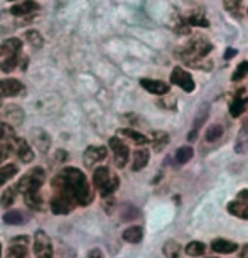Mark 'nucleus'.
<instances>
[{
  "label": "nucleus",
  "mask_w": 248,
  "mask_h": 258,
  "mask_svg": "<svg viewBox=\"0 0 248 258\" xmlns=\"http://www.w3.org/2000/svg\"><path fill=\"white\" fill-rule=\"evenodd\" d=\"M186 253L189 256H201L206 253V245L201 241H191L186 246Z\"/></svg>",
  "instance_id": "nucleus-29"
},
{
  "label": "nucleus",
  "mask_w": 248,
  "mask_h": 258,
  "mask_svg": "<svg viewBox=\"0 0 248 258\" xmlns=\"http://www.w3.org/2000/svg\"><path fill=\"white\" fill-rule=\"evenodd\" d=\"M189 26H199V27H208V21L201 16H189L186 21Z\"/></svg>",
  "instance_id": "nucleus-39"
},
{
  "label": "nucleus",
  "mask_w": 248,
  "mask_h": 258,
  "mask_svg": "<svg viewBox=\"0 0 248 258\" xmlns=\"http://www.w3.org/2000/svg\"><path fill=\"white\" fill-rule=\"evenodd\" d=\"M149 159H150V154L149 150L145 149H139L134 152V162H132V169L134 170H142L145 165L149 164Z\"/></svg>",
  "instance_id": "nucleus-21"
},
{
  "label": "nucleus",
  "mask_w": 248,
  "mask_h": 258,
  "mask_svg": "<svg viewBox=\"0 0 248 258\" xmlns=\"http://www.w3.org/2000/svg\"><path fill=\"white\" fill-rule=\"evenodd\" d=\"M120 134L123 135V137L130 139L134 144H137V145H145V144H149V139L145 137L144 134L137 132V130H132V128H123V130H120Z\"/></svg>",
  "instance_id": "nucleus-26"
},
{
  "label": "nucleus",
  "mask_w": 248,
  "mask_h": 258,
  "mask_svg": "<svg viewBox=\"0 0 248 258\" xmlns=\"http://www.w3.org/2000/svg\"><path fill=\"white\" fill-rule=\"evenodd\" d=\"M12 150L17 154V157L21 159V162L24 164H29L34 160V152L31 149V145H29V142H26L24 139H17L14 140V145H12Z\"/></svg>",
  "instance_id": "nucleus-12"
},
{
  "label": "nucleus",
  "mask_w": 248,
  "mask_h": 258,
  "mask_svg": "<svg viewBox=\"0 0 248 258\" xmlns=\"http://www.w3.org/2000/svg\"><path fill=\"white\" fill-rule=\"evenodd\" d=\"M211 250L216 253H221V255H228V253H233L238 250V245L235 241H228V240H215L211 243Z\"/></svg>",
  "instance_id": "nucleus-19"
},
{
  "label": "nucleus",
  "mask_w": 248,
  "mask_h": 258,
  "mask_svg": "<svg viewBox=\"0 0 248 258\" xmlns=\"http://www.w3.org/2000/svg\"><path fill=\"white\" fill-rule=\"evenodd\" d=\"M12 152V149H9V147H2V145H0V164L4 162V160H6L7 157H9V154Z\"/></svg>",
  "instance_id": "nucleus-41"
},
{
  "label": "nucleus",
  "mask_w": 248,
  "mask_h": 258,
  "mask_svg": "<svg viewBox=\"0 0 248 258\" xmlns=\"http://www.w3.org/2000/svg\"><path fill=\"white\" fill-rule=\"evenodd\" d=\"M110 149L113 150V155H115V165L118 169L125 167L129 162V157H130V150H129V145L120 140L118 137H111L110 139Z\"/></svg>",
  "instance_id": "nucleus-8"
},
{
  "label": "nucleus",
  "mask_w": 248,
  "mask_h": 258,
  "mask_svg": "<svg viewBox=\"0 0 248 258\" xmlns=\"http://www.w3.org/2000/svg\"><path fill=\"white\" fill-rule=\"evenodd\" d=\"M4 221H6L7 225H24V221H26V216H24L22 211L11 209V211H7L6 214H4Z\"/></svg>",
  "instance_id": "nucleus-28"
},
{
  "label": "nucleus",
  "mask_w": 248,
  "mask_h": 258,
  "mask_svg": "<svg viewBox=\"0 0 248 258\" xmlns=\"http://www.w3.org/2000/svg\"><path fill=\"white\" fill-rule=\"evenodd\" d=\"M7 258H29V251L26 248V243H24V245H12L11 250H9Z\"/></svg>",
  "instance_id": "nucleus-35"
},
{
  "label": "nucleus",
  "mask_w": 248,
  "mask_h": 258,
  "mask_svg": "<svg viewBox=\"0 0 248 258\" xmlns=\"http://www.w3.org/2000/svg\"><path fill=\"white\" fill-rule=\"evenodd\" d=\"M31 135H32V140H34V144H36V147L41 150V152H47V149H49V145H51L49 135L42 128H34Z\"/></svg>",
  "instance_id": "nucleus-16"
},
{
  "label": "nucleus",
  "mask_w": 248,
  "mask_h": 258,
  "mask_svg": "<svg viewBox=\"0 0 248 258\" xmlns=\"http://www.w3.org/2000/svg\"><path fill=\"white\" fill-rule=\"evenodd\" d=\"M21 49H22V42L21 39L17 37H11L7 41H4L2 44V51H4V56H19L21 54Z\"/></svg>",
  "instance_id": "nucleus-17"
},
{
  "label": "nucleus",
  "mask_w": 248,
  "mask_h": 258,
  "mask_svg": "<svg viewBox=\"0 0 248 258\" xmlns=\"http://www.w3.org/2000/svg\"><path fill=\"white\" fill-rule=\"evenodd\" d=\"M150 142H152L155 150H160V149L165 147V145L169 144V135L164 134V132H154L152 134V140H150Z\"/></svg>",
  "instance_id": "nucleus-32"
},
{
  "label": "nucleus",
  "mask_w": 248,
  "mask_h": 258,
  "mask_svg": "<svg viewBox=\"0 0 248 258\" xmlns=\"http://www.w3.org/2000/svg\"><path fill=\"white\" fill-rule=\"evenodd\" d=\"M14 140H16V132H14V125H11V123H4V121H0V145H2V147L12 149Z\"/></svg>",
  "instance_id": "nucleus-14"
},
{
  "label": "nucleus",
  "mask_w": 248,
  "mask_h": 258,
  "mask_svg": "<svg viewBox=\"0 0 248 258\" xmlns=\"http://www.w3.org/2000/svg\"><path fill=\"white\" fill-rule=\"evenodd\" d=\"M171 81L176 86H179V88H182L186 93H191V91H194V88H196L193 76L189 75L186 70H182V68H174V71L171 75Z\"/></svg>",
  "instance_id": "nucleus-9"
},
{
  "label": "nucleus",
  "mask_w": 248,
  "mask_h": 258,
  "mask_svg": "<svg viewBox=\"0 0 248 258\" xmlns=\"http://www.w3.org/2000/svg\"><path fill=\"white\" fill-rule=\"evenodd\" d=\"M75 206H78L75 199H71L68 194L61 191H52L51 198V211L54 214H68L71 213Z\"/></svg>",
  "instance_id": "nucleus-5"
},
{
  "label": "nucleus",
  "mask_w": 248,
  "mask_h": 258,
  "mask_svg": "<svg viewBox=\"0 0 248 258\" xmlns=\"http://www.w3.org/2000/svg\"><path fill=\"white\" fill-rule=\"evenodd\" d=\"M24 199H26V204L29 208L39 209V211H44V199H42L41 192H39V191L24 194Z\"/></svg>",
  "instance_id": "nucleus-22"
},
{
  "label": "nucleus",
  "mask_w": 248,
  "mask_h": 258,
  "mask_svg": "<svg viewBox=\"0 0 248 258\" xmlns=\"http://www.w3.org/2000/svg\"><path fill=\"white\" fill-rule=\"evenodd\" d=\"M248 75V62L245 61V62H241L240 66L236 68V71H235V75H233V78L231 80L233 81H240V80H243Z\"/></svg>",
  "instance_id": "nucleus-38"
},
{
  "label": "nucleus",
  "mask_w": 248,
  "mask_h": 258,
  "mask_svg": "<svg viewBox=\"0 0 248 258\" xmlns=\"http://www.w3.org/2000/svg\"><path fill=\"white\" fill-rule=\"evenodd\" d=\"M223 137V126L221 125H211L210 128L206 130V140L208 142H218Z\"/></svg>",
  "instance_id": "nucleus-33"
},
{
  "label": "nucleus",
  "mask_w": 248,
  "mask_h": 258,
  "mask_svg": "<svg viewBox=\"0 0 248 258\" xmlns=\"http://www.w3.org/2000/svg\"><path fill=\"white\" fill-rule=\"evenodd\" d=\"M106 154H108V150L103 145H91L85 150V155H83V162L88 169H91L93 165H96L101 160L106 159Z\"/></svg>",
  "instance_id": "nucleus-11"
},
{
  "label": "nucleus",
  "mask_w": 248,
  "mask_h": 258,
  "mask_svg": "<svg viewBox=\"0 0 248 258\" xmlns=\"http://www.w3.org/2000/svg\"><path fill=\"white\" fill-rule=\"evenodd\" d=\"M162 253L165 258H179V255H181V245L174 240L165 241L162 246Z\"/></svg>",
  "instance_id": "nucleus-27"
},
{
  "label": "nucleus",
  "mask_w": 248,
  "mask_h": 258,
  "mask_svg": "<svg viewBox=\"0 0 248 258\" xmlns=\"http://www.w3.org/2000/svg\"><path fill=\"white\" fill-rule=\"evenodd\" d=\"M6 118L11 121V125H14V126L21 125L24 120V111L19 108V106L11 105V106H7V110H6Z\"/></svg>",
  "instance_id": "nucleus-23"
},
{
  "label": "nucleus",
  "mask_w": 248,
  "mask_h": 258,
  "mask_svg": "<svg viewBox=\"0 0 248 258\" xmlns=\"http://www.w3.org/2000/svg\"><path fill=\"white\" fill-rule=\"evenodd\" d=\"M26 39H27V42L31 44L32 47H42V44H44V39H42L41 36V32L39 31H27L26 32Z\"/></svg>",
  "instance_id": "nucleus-34"
},
{
  "label": "nucleus",
  "mask_w": 248,
  "mask_h": 258,
  "mask_svg": "<svg viewBox=\"0 0 248 258\" xmlns=\"http://www.w3.org/2000/svg\"><path fill=\"white\" fill-rule=\"evenodd\" d=\"M241 258H248V245H245V248H243V251H241Z\"/></svg>",
  "instance_id": "nucleus-44"
},
{
  "label": "nucleus",
  "mask_w": 248,
  "mask_h": 258,
  "mask_svg": "<svg viewBox=\"0 0 248 258\" xmlns=\"http://www.w3.org/2000/svg\"><path fill=\"white\" fill-rule=\"evenodd\" d=\"M245 108H246V101L243 100V98H240V96H236V98L230 103V113H231V116H240L243 111H245Z\"/></svg>",
  "instance_id": "nucleus-31"
},
{
  "label": "nucleus",
  "mask_w": 248,
  "mask_h": 258,
  "mask_svg": "<svg viewBox=\"0 0 248 258\" xmlns=\"http://www.w3.org/2000/svg\"><path fill=\"white\" fill-rule=\"evenodd\" d=\"M0 258H2V246H0Z\"/></svg>",
  "instance_id": "nucleus-45"
},
{
  "label": "nucleus",
  "mask_w": 248,
  "mask_h": 258,
  "mask_svg": "<svg viewBox=\"0 0 248 258\" xmlns=\"http://www.w3.org/2000/svg\"><path fill=\"white\" fill-rule=\"evenodd\" d=\"M19 61H21V57L19 56H7L4 61H0V70L6 71V73H11L12 70H16Z\"/></svg>",
  "instance_id": "nucleus-36"
},
{
  "label": "nucleus",
  "mask_w": 248,
  "mask_h": 258,
  "mask_svg": "<svg viewBox=\"0 0 248 258\" xmlns=\"http://www.w3.org/2000/svg\"><path fill=\"white\" fill-rule=\"evenodd\" d=\"M223 2H225V7L228 11H235V9H238V6H240L241 0H223Z\"/></svg>",
  "instance_id": "nucleus-40"
},
{
  "label": "nucleus",
  "mask_w": 248,
  "mask_h": 258,
  "mask_svg": "<svg viewBox=\"0 0 248 258\" xmlns=\"http://www.w3.org/2000/svg\"><path fill=\"white\" fill-rule=\"evenodd\" d=\"M235 56H236V51L230 47V49L226 51V54H225V59H230V57H235Z\"/></svg>",
  "instance_id": "nucleus-43"
},
{
  "label": "nucleus",
  "mask_w": 248,
  "mask_h": 258,
  "mask_svg": "<svg viewBox=\"0 0 248 258\" xmlns=\"http://www.w3.org/2000/svg\"><path fill=\"white\" fill-rule=\"evenodd\" d=\"M235 152L236 154H248V121H243L240 132H238L236 142H235Z\"/></svg>",
  "instance_id": "nucleus-15"
},
{
  "label": "nucleus",
  "mask_w": 248,
  "mask_h": 258,
  "mask_svg": "<svg viewBox=\"0 0 248 258\" xmlns=\"http://www.w3.org/2000/svg\"><path fill=\"white\" fill-rule=\"evenodd\" d=\"M46 181V172L42 167H36L31 169L29 172H26L21 177V181L17 182V191L22 194H29V192H36L42 187V184Z\"/></svg>",
  "instance_id": "nucleus-4"
},
{
  "label": "nucleus",
  "mask_w": 248,
  "mask_h": 258,
  "mask_svg": "<svg viewBox=\"0 0 248 258\" xmlns=\"http://www.w3.org/2000/svg\"><path fill=\"white\" fill-rule=\"evenodd\" d=\"M39 11V6L36 2H31V0H27V2H22V4H17V6L11 7V14L12 16H29V14Z\"/></svg>",
  "instance_id": "nucleus-18"
},
{
  "label": "nucleus",
  "mask_w": 248,
  "mask_h": 258,
  "mask_svg": "<svg viewBox=\"0 0 248 258\" xmlns=\"http://www.w3.org/2000/svg\"><path fill=\"white\" fill-rule=\"evenodd\" d=\"M26 86L16 78H6V80H0V100L9 98V96H19L24 93Z\"/></svg>",
  "instance_id": "nucleus-10"
},
{
  "label": "nucleus",
  "mask_w": 248,
  "mask_h": 258,
  "mask_svg": "<svg viewBox=\"0 0 248 258\" xmlns=\"http://www.w3.org/2000/svg\"><path fill=\"white\" fill-rule=\"evenodd\" d=\"M19 172L16 164H7L4 167H0V186H4L6 182L11 181L12 177H16Z\"/></svg>",
  "instance_id": "nucleus-25"
},
{
  "label": "nucleus",
  "mask_w": 248,
  "mask_h": 258,
  "mask_svg": "<svg viewBox=\"0 0 248 258\" xmlns=\"http://www.w3.org/2000/svg\"><path fill=\"white\" fill-rule=\"evenodd\" d=\"M228 213L241 220H248V189L236 194V198L228 204Z\"/></svg>",
  "instance_id": "nucleus-7"
},
{
  "label": "nucleus",
  "mask_w": 248,
  "mask_h": 258,
  "mask_svg": "<svg viewBox=\"0 0 248 258\" xmlns=\"http://www.w3.org/2000/svg\"><path fill=\"white\" fill-rule=\"evenodd\" d=\"M0 54H4V51H2V46H0Z\"/></svg>",
  "instance_id": "nucleus-46"
},
{
  "label": "nucleus",
  "mask_w": 248,
  "mask_h": 258,
  "mask_svg": "<svg viewBox=\"0 0 248 258\" xmlns=\"http://www.w3.org/2000/svg\"><path fill=\"white\" fill-rule=\"evenodd\" d=\"M9 2H14V0H9Z\"/></svg>",
  "instance_id": "nucleus-47"
},
{
  "label": "nucleus",
  "mask_w": 248,
  "mask_h": 258,
  "mask_svg": "<svg viewBox=\"0 0 248 258\" xmlns=\"http://www.w3.org/2000/svg\"><path fill=\"white\" fill-rule=\"evenodd\" d=\"M245 121H248V118H246V120H245Z\"/></svg>",
  "instance_id": "nucleus-49"
},
{
  "label": "nucleus",
  "mask_w": 248,
  "mask_h": 258,
  "mask_svg": "<svg viewBox=\"0 0 248 258\" xmlns=\"http://www.w3.org/2000/svg\"><path fill=\"white\" fill-rule=\"evenodd\" d=\"M0 105H2V101H0Z\"/></svg>",
  "instance_id": "nucleus-48"
},
{
  "label": "nucleus",
  "mask_w": 248,
  "mask_h": 258,
  "mask_svg": "<svg viewBox=\"0 0 248 258\" xmlns=\"http://www.w3.org/2000/svg\"><path fill=\"white\" fill-rule=\"evenodd\" d=\"M213 46L204 39H194L189 44H186L182 47V51L179 52L181 59L186 62V64H196L198 61H201L203 57H206L211 52Z\"/></svg>",
  "instance_id": "nucleus-3"
},
{
  "label": "nucleus",
  "mask_w": 248,
  "mask_h": 258,
  "mask_svg": "<svg viewBox=\"0 0 248 258\" xmlns=\"http://www.w3.org/2000/svg\"><path fill=\"white\" fill-rule=\"evenodd\" d=\"M34 253L37 258H52V243L46 231L37 230L34 235Z\"/></svg>",
  "instance_id": "nucleus-6"
},
{
  "label": "nucleus",
  "mask_w": 248,
  "mask_h": 258,
  "mask_svg": "<svg viewBox=\"0 0 248 258\" xmlns=\"http://www.w3.org/2000/svg\"><path fill=\"white\" fill-rule=\"evenodd\" d=\"M121 236H123V240L127 243H140L144 238V231L140 226H130L123 231V235Z\"/></svg>",
  "instance_id": "nucleus-24"
},
{
  "label": "nucleus",
  "mask_w": 248,
  "mask_h": 258,
  "mask_svg": "<svg viewBox=\"0 0 248 258\" xmlns=\"http://www.w3.org/2000/svg\"><path fill=\"white\" fill-rule=\"evenodd\" d=\"M16 192H17V187H11V189H7V191L2 194V199H0V204H2L4 208H11V204H14V201H16Z\"/></svg>",
  "instance_id": "nucleus-37"
},
{
  "label": "nucleus",
  "mask_w": 248,
  "mask_h": 258,
  "mask_svg": "<svg viewBox=\"0 0 248 258\" xmlns=\"http://www.w3.org/2000/svg\"><path fill=\"white\" fill-rule=\"evenodd\" d=\"M208 110H210V106L208 105H204V106H201V110L198 111V115H196V120H194V125H193V132L189 134V140H194L196 139V135H198V132H199V128L203 126V123L206 121V118H208Z\"/></svg>",
  "instance_id": "nucleus-20"
},
{
  "label": "nucleus",
  "mask_w": 248,
  "mask_h": 258,
  "mask_svg": "<svg viewBox=\"0 0 248 258\" xmlns=\"http://www.w3.org/2000/svg\"><path fill=\"white\" fill-rule=\"evenodd\" d=\"M140 85L145 91L152 95H167L169 93V85L164 81H159V80H149V78H144L140 80Z\"/></svg>",
  "instance_id": "nucleus-13"
},
{
  "label": "nucleus",
  "mask_w": 248,
  "mask_h": 258,
  "mask_svg": "<svg viewBox=\"0 0 248 258\" xmlns=\"http://www.w3.org/2000/svg\"><path fill=\"white\" fill-rule=\"evenodd\" d=\"M88 258H105V256H103V253H101V250H98V248H95V250H91V251H90Z\"/></svg>",
  "instance_id": "nucleus-42"
},
{
  "label": "nucleus",
  "mask_w": 248,
  "mask_h": 258,
  "mask_svg": "<svg viewBox=\"0 0 248 258\" xmlns=\"http://www.w3.org/2000/svg\"><path fill=\"white\" fill-rule=\"evenodd\" d=\"M52 191H61L75 199L78 206H88L93 201L90 182L85 174L76 167H65L52 179Z\"/></svg>",
  "instance_id": "nucleus-1"
},
{
  "label": "nucleus",
  "mask_w": 248,
  "mask_h": 258,
  "mask_svg": "<svg viewBox=\"0 0 248 258\" xmlns=\"http://www.w3.org/2000/svg\"><path fill=\"white\" fill-rule=\"evenodd\" d=\"M193 155H194L193 147H189V145H186V147H181L176 152V162L177 164H186V162H189V160L193 159Z\"/></svg>",
  "instance_id": "nucleus-30"
},
{
  "label": "nucleus",
  "mask_w": 248,
  "mask_h": 258,
  "mask_svg": "<svg viewBox=\"0 0 248 258\" xmlns=\"http://www.w3.org/2000/svg\"><path fill=\"white\" fill-rule=\"evenodd\" d=\"M93 184L100 191L101 196L108 198L116 191L120 181H118V177H116V174L111 172L108 167H98V169H95V172H93Z\"/></svg>",
  "instance_id": "nucleus-2"
}]
</instances>
